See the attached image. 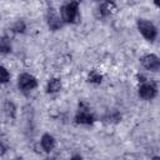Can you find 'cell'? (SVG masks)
I'll return each instance as SVG.
<instances>
[{
	"label": "cell",
	"mask_w": 160,
	"mask_h": 160,
	"mask_svg": "<svg viewBox=\"0 0 160 160\" xmlns=\"http://www.w3.org/2000/svg\"><path fill=\"white\" fill-rule=\"evenodd\" d=\"M138 28H139L140 32L144 35L145 39L152 41L156 38V29H155V26L150 21L144 20V19H140L138 21Z\"/></svg>",
	"instance_id": "obj_1"
},
{
	"label": "cell",
	"mask_w": 160,
	"mask_h": 160,
	"mask_svg": "<svg viewBox=\"0 0 160 160\" xmlns=\"http://www.w3.org/2000/svg\"><path fill=\"white\" fill-rule=\"evenodd\" d=\"M61 16H62V20H65V21H68V22H74V21H76V19L79 18L78 4L70 2V4L65 5V6L61 9Z\"/></svg>",
	"instance_id": "obj_2"
},
{
	"label": "cell",
	"mask_w": 160,
	"mask_h": 160,
	"mask_svg": "<svg viewBox=\"0 0 160 160\" xmlns=\"http://www.w3.org/2000/svg\"><path fill=\"white\" fill-rule=\"evenodd\" d=\"M19 88L24 91H28V90H31L36 86V80L34 76H31L30 74H22L19 76Z\"/></svg>",
	"instance_id": "obj_3"
},
{
	"label": "cell",
	"mask_w": 160,
	"mask_h": 160,
	"mask_svg": "<svg viewBox=\"0 0 160 160\" xmlns=\"http://www.w3.org/2000/svg\"><path fill=\"white\" fill-rule=\"evenodd\" d=\"M142 65L148 70L158 71L159 70V66H160V62H159L158 56H155V55L151 54V55H146V56L142 58Z\"/></svg>",
	"instance_id": "obj_4"
},
{
	"label": "cell",
	"mask_w": 160,
	"mask_h": 160,
	"mask_svg": "<svg viewBox=\"0 0 160 160\" xmlns=\"http://www.w3.org/2000/svg\"><path fill=\"white\" fill-rule=\"evenodd\" d=\"M139 94L142 99H152L156 95V88L154 84L144 82L139 89Z\"/></svg>",
	"instance_id": "obj_5"
},
{
	"label": "cell",
	"mask_w": 160,
	"mask_h": 160,
	"mask_svg": "<svg viewBox=\"0 0 160 160\" xmlns=\"http://www.w3.org/2000/svg\"><path fill=\"white\" fill-rule=\"evenodd\" d=\"M48 24L54 30H56V29H59L61 26V20L58 16V14L54 11V9H50L49 12H48Z\"/></svg>",
	"instance_id": "obj_6"
},
{
	"label": "cell",
	"mask_w": 160,
	"mask_h": 160,
	"mask_svg": "<svg viewBox=\"0 0 160 160\" xmlns=\"http://www.w3.org/2000/svg\"><path fill=\"white\" fill-rule=\"evenodd\" d=\"M76 121L79 124H91L92 122V116L86 111V109H80V111L76 115Z\"/></svg>",
	"instance_id": "obj_7"
},
{
	"label": "cell",
	"mask_w": 160,
	"mask_h": 160,
	"mask_svg": "<svg viewBox=\"0 0 160 160\" xmlns=\"http://www.w3.org/2000/svg\"><path fill=\"white\" fill-rule=\"evenodd\" d=\"M41 146H42V149H44L45 151H51V150L54 149V146H55V140H54V138L50 136V135H48V134H45V135L41 138Z\"/></svg>",
	"instance_id": "obj_8"
},
{
	"label": "cell",
	"mask_w": 160,
	"mask_h": 160,
	"mask_svg": "<svg viewBox=\"0 0 160 160\" xmlns=\"http://www.w3.org/2000/svg\"><path fill=\"white\" fill-rule=\"evenodd\" d=\"M114 10H115V5H114L111 1H105V2L100 6V9H99V11H100V14H101L102 16L110 15Z\"/></svg>",
	"instance_id": "obj_9"
},
{
	"label": "cell",
	"mask_w": 160,
	"mask_h": 160,
	"mask_svg": "<svg viewBox=\"0 0 160 160\" xmlns=\"http://www.w3.org/2000/svg\"><path fill=\"white\" fill-rule=\"evenodd\" d=\"M60 88H61V82L58 79H52L48 84V91L49 92H56L60 90Z\"/></svg>",
	"instance_id": "obj_10"
},
{
	"label": "cell",
	"mask_w": 160,
	"mask_h": 160,
	"mask_svg": "<svg viewBox=\"0 0 160 160\" xmlns=\"http://www.w3.org/2000/svg\"><path fill=\"white\" fill-rule=\"evenodd\" d=\"M11 50V45L8 38H0V52H9Z\"/></svg>",
	"instance_id": "obj_11"
},
{
	"label": "cell",
	"mask_w": 160,
	"mask_h": 160,
	"mask_svg": "<svg viewBox=\"0 0 160 160\" xmlns=\"http://www.w3.org/2000/svg\"><path fill=\"white\" fill-rule=\"evenodd\" d=\"M101 75L100 74H98L96 71H91L90 74H89V81H91V82H100L101 81Z\"/></svg>",
	"instance_id": "obj_12"
},
{
	"label": "cell",
	"mask_w": 160,
	"mask_h": 160,
	"mask_svg": "<svg viewBox=\"0 0 160 160\" xmlns=\"http://www.w3.org/2000/svg\"><path fill=\"white\" fill-rule=\"evenodd\" d=\"M9 78H10V75H9L8 70L5 68L0 66V82H6L9 80Z\"/></svg>",
	"instance_id": "obj_13"
},
{
	"label": "cell",
	"mask_w": 160,
	"mask_h": 160,
	"mask_svg": "<svg viewBox=\"0 0 160 160\" xmlns=\"http://www.w3.org/2000/svg\"><path fill=\"white\" fill-rule=\"evenodd\" d=\"M6 112L10 115H14V106H12V104L11 102H6Z\"/></svg>",
	"instance_id": "obj_14"
},
{
	"label": "cell",
	"mask_w": 160,
	"mask_h": 160,
	"mask_svg": "<svg viewBox=\"0 0 160 160\" xmlns=\"http://www.w3.org/2000/svg\"><path fill=\"white\" fill-rule=\"evenodd\" d=\"M81 0H71V2H75V4H79Z\"/></svg>",
	"instance_id": "obj_15"
},
{
	"label": "cell",
	"mask_w": 160,
	"mask_h": 160,
	"mask_svg": "<svg viewBox=\"0 0 160 160\" xmlns=\"http://www.w3.org/2000/svg\"><path fill=\"white\" fill-rule=\"evenodd\" d=\"M154 2H155L156 5H159V0H154Z\"/></svg>",
	"instance_id": "obj_16"
}]
</instances>
